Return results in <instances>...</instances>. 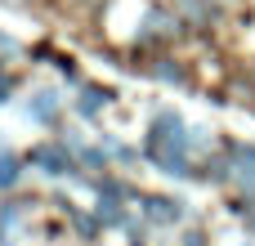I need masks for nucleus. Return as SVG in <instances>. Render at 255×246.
I'll list each match as a JSON object with an SVG mask.
<instances>
[{"mask_svg":"<svg viewBox=\"0 0 255 246\" xmlns=\"http://www.w3.org/2000/svg\"><path fill=\"white\" fill-rule=\"evenodd\" d=\"M143 152H148L166 175H193L188 161H184V152H188V134H184V121H179L175 112H161V117L152 121V134H148Z\"/></svg>","mask_w":255,"mask_h":246,"instance_id":"1","label":"nucleus"},{"mask_svg":"<svg viewBox=\"0 0 255 246\" xmlns=\"http://www.w3.org/2000/svg\"><path fill=\"white\" fill-rule=\"evenodd\" d=\"M31 161L45 170V175H67L72 170V161H67V152L63 148H49V143H40V148H31Z\"/></svg>","mask_w":255,"mask_h":246,"instance_id":"2","label":"nucleus"},{"mask_svg":"<svg viewBox=\"0 0 255 246\" xmlns=\"http://www.w3.org/2000/svg\"><path fill=\"white\" fill-rule=\"evenodd\" d=\"M143 215H148V220H157V224H175V220H184V202L148 197V202H143Z\"/></svg>","mask_w":255,"mask_h":246,"instance_id":"3","label":"nucleus"},{"mask_svg":"<svg viewBox=\"0 0 255 246\" xmlns=\"http://www.w3.org/2000/svg\"><path fill=\"white\" fill-rule=\"evenodd\" d=\"M22 211H27V202H4L0 206V246H13V233L22 224Z\"/></svg>","mask_w":255,"mask_h":246,"instance_id":"4","label":"nucleus"},{"mask_svg":"<svg viewBox=\"0 0 255 246\" xmlns=\"http://www.w3.org/2000/svg\"><path fill=\"white\" fill-rule=\"evenodd\" d=\"M27 117H31V121H54V117H58V94H54V90H40V94L27 103Z\"/></svg>","mask_w":255,"mask_h":246,"instance_id":"5","label":"nucleus"},{"mask_svg":"<svg viewBox=\"0 0 255 246\" xmlns=\"http://www.w3.org/2000/svg\"><path fill=\"white\" fill-rule=\"evenodd\" d=\"M18 175H22V161H18L13 152H0V188H13Z\"/></svg>","mask_w":255,"mask_h":246,"instance_id":"6","label":"nucleus"},{"mask_svg":"<svg viewBox=\"0 0 255 246\" xmlns=\"http://www.w3.org/2000/svg\"><path fill=\"white\" fill-rule=\"evenodd\" d=\"M108 99H112V90H94V85H90V90L81 94V112H85V117H94V112H99Z\"/></svg>","mask_w":255,"mask_h":246,"instance_id":"7","label":"nucleus"},{"mask_svg":"<svg viewBox=\"0 0 255 246\" xmlns=\"http://www.w3.org/2000/svg\"><path fill=\"white\" fill-rule=\"evenodd\" d=\"M184 246H206V238H202V233H188V242Z\"/></svg>","mask_w":255,"mask_h":246,"instance_id":"8","label":"nucleus"},{"mask_svg":"<svg viewBox=\"0 0 255 246\" xmlns=\"http://www.w3.org/2000/svg\"><path fill=\"white\" fill-rule=\"evenodd\" d=\"M4 99H9V81L0 76V103H4Z\"/></svg>","mask_w":255,"mask_h":246,"instance_id":"9","label":"nucleus"},{"mask_svg":"<svg viewBox=\"0 0 255 246\" xmlns=\"http://www.w3.org/2000/svg\"><path fill=\"white\" fill-rule=\"evenodd\" d=\"M215 4H233V0H215Z\"/></svg>","mask_w":255,"mask_h":246,"instance_id":"10","label":"nucleus"},{"mask_svg":"<svg viewBox=\"0 0 255 246\" xmlns=\"http://www.w3.org/2000/svg\"><path fill=\"white\" fill-rule=\"evenodd\" d=\"M134 246H143V242H134Z\"/></svg>","mask_w":255,"mask_h":246,"instance_id":"11","label":"nucleus"},{"mask_svg":"<svg viewBox=\"0 0 255 246\" xmlns=\"http://www.w3.org/2000/svg\"><path fill=\"white\" fill-rule=\"evenodd\" d=\"M251 224H255V220H251Z\"/></svg>","mask_w":255,"mask_h":246,"instance_id":"12","label":"nucleus"}]
</instances>
